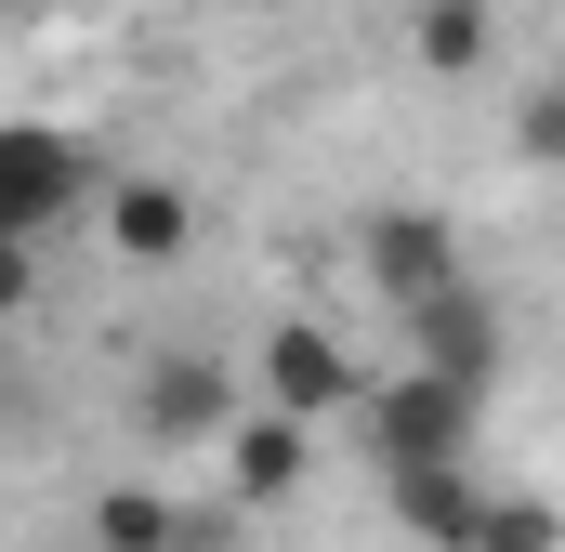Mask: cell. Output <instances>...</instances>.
Returning <instances> with one entry per match:
<instances>
[{
  "mask_svg": "<svg viewBox=\"0 0 565 552\" xmlns=\"http://www.w3.org/2000/svg\"><path fill=\"white\" fill-rule=\"evenodd\" d=\"M237 408H250L237 355H198V342H171V355H145V369H132V434H145V447H211Z\"/></svg>",
  "mask_w": 565,
  "mask_h": 552,
  "instance_id": "4",
  "label": "cell"
},
{
  "mask_svg": "<svg viewBox=\"0 0 565 552\" xmlns=\"http://www.w3.org/2000/svg\"><path fill=\"white\" fill-rule=\"evenodd\" d=\"M93 552H198V527H184V500L158 474H132V487L93 500Z\"/></svg>",
  "mask_w": 565,
  "mask_h": 552,
  "instance_id": "11",
  "label": "cell"
},
{
  "mask_svg": "<svg viewBox=\"0 0 565 552\" xmlns=\"http://www.w3.org/2000/svg\"><path fill=\"white\" fill-rule=\"evenodd\" d=\"M408 53H422V79H487L500 66V0H422Z\"/></svg>",
  "mask_w": 565,
  "mask_h": 552,
  "instance_id": "10",
  "label": "cell"
},
{
  "mask_svg": "<svg viewBox=\"0 0 565 552\" xmlns=\"http://www.w3.org/2000/svg\"><path fill=\"white\" fill-rule=\"evenodd\" d=\"M355 434H369V460H382V474H434V460H473L487 395H473V382H447V369H395V382H369V395H355Z\"/></svg>",
  "mask_w": 565,
  "mask_h": 552,
  "instance_id": "2",
  "label": "cell"
},
{
  "mask_svg": "<svg viewBox=\"0 0 565 552\" xmlns=\"http://www.w3.org/2000/svg\"><path fill=\"white\" fill-rule=\"evenodd\" d=\"M26 302H40V251H0V329H13Z\"/></svg>",
  "mask_w": 565,
  "mask_h": 552,
  "instance_id": "13",
  "label": "cell"
},
{
  "mask_svg": "<svg viewBox=\"0 0 565 552\" xmlns=\"http://www.w3.org/2000/svg\"><path fill=\"white\" fill-rule=\"evenodd\" d=\"M513 145H526V158H553V145H565V93H553V79L526 93V119H513Z\"/></svg>",
  "mask_w": 565,
  "mask_h": 552,
  "instance_id": "12",
  "label": "cell"
},
{
  "mask_svg": "<svg viewBox=\"0 0 565 552\" xmlns=\"http://www.w3.org/2000/svg\"><path fill=\"white\" fill-rule=\"evenodd\" d=\"M250 13H277V0H250Z\"/></svg>",
  "mask_w": 565,
  "mask_h": 552,
  "instance_id": "15",
  "label": "cell"
},
{
  "mask_svg": "<svg viewBox=\"0 0 565 552\" xmlns=\"http://www.w3.org/2000/svg\"><path fill=\"white\" fill-rule=\"evenodd\" d=\"M93 211H106V251L119 264H184V237H198V198L171 171H106Z\"/></svg>",
  "mask_w": 565,
  "mask_h": 552,
  "instance_id": "8",
  "label": "cell"
},
{
  "mask_svg": "<svg viewBox=\"0 0 565 552\" xmlns=\"http://www.w3.org/2000/svg\"><path fill=\"white\" fill-rule=\"evenodd\" d=\"M211 447H224V500H237V513H277V500H302V487H316V434H302V421H277V408H237Z\"/></svg>",
  "mask_w": 565,
  "mask_h": 552,
  "instance_id": "7",
  "label": "cell"
},
{
  "mask_svg": "<svg viewBox=\"0 0 565 552\" xmlns=\"http://www.w3.org/2000/svg\"><path fill=\"white\" fill-rule=\"evenodd\" d=\"M408 369H447V382H473V395H500V355H513V329H500V302H487V276H460V289H434L422 316H408Z\"/></svg>",
  "mask_w": 565,
  "mask_h": 552,
  "instance_id": "6",
  "label": "cell"
},
{
  "mask_svg": "<svg viewBox=\"0 0 565 552\" xmlns=\"http://www.w3.org/2000/svg\"><path fill=\"white\" fill-rule=\"evenodd\" d=\"M382 487H395V527H408L422 552H473L487 500H500V487H487L473 460H434V474H382Z\"/></svg>",
  "mask_w": 565,
  "mask_h": 552,
  "instance_id": "9",
  "label": "cell"
},
{
  "mask_svg": "<svg viewBox=\"0 0 565 552\" xmlns=\"http://www.w3.org/2000/svg\"><path fill=\"white\" fill-rule=\"evenodd\" d=\"M250 408L302 421V434H329V421H355V395H369V369H355V342L342 329H316V316H277L264 342H250Z\"/></svg>",
  "mask_w": 565,
  "mask_h": 552,
  "instance_id": "3",
  "label": "cell"
},
{
  "mask_svg": "<svg viewBox=\"0 0 565 552\" xmlns=\"http://www.w3.org/2000/svg\"><path fill=\"white\" fill-rule=\"evenodd\" d=\"M106 184V158L66 119H0V251H53V224H79Z\"/></svg>",
  "mask_w": 565,
  "mask_h": 552,
  "instance_id": "1",
  "label": "cell"
},
{
  "mask_svg": "<svg viewBox=\"0 0 565 552\" xmlns=\"http://www.w3.org/2000/svg\"><path fill=\"white\" fill-rule=\"evenodd\" d=\"M0 382H13V329H0Z\"/></svg>",
  "mask_w": 565,
  "mask_h": 552,
  "instance_id": "14",
  "label": "cell"
},
{
  "mask_svg": "<svg viewBox=\"0 0 565 552\" xmlns=\"http://www.w3.org/2000/svg\"><path fill=\"white\" fill-rule=\"evenodd\" d=\"M355 276H369L395 316H422L434 289H460L473 264H460V224H447V211H369V224H355Z\"/></svg>",
  "mask_w": 565,
  "mask_h": 552,
  "instance_id": "5",
  "label": "cell"
}]
</instances>
